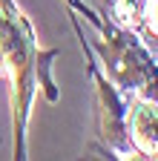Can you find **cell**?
<instances>
[{"instance_id": "obj_1", "label": "cell", "mask_w": 158, "mask_h": 161, "mask_svg": "<svg viewBox=\"0 0 158 161\" xmlns=\"http://www.w3.org/2000/svg\"><path fill=\"white\" fill-rule=\"evenodd\" d=\"M57 49H37L29 20L14 0H0V75L12 80V112H14V158H26V124L35 86L41 84L49 101H57V89L49 78V66Z\"/></svg>"}, {"instance_id": "obj_2", "label": "cell", "mask_w": 158, "mask_h": 161, "mask_svg": "<svg viewBox=\"0 0 158 161\" xmlns=\"http://www.w3.org/2000/svg\"><path fill=\"white\" fill-rule=\"evenodd\" d=\"M127 141L132 153L158 158V101L132 98L127 109Z\"/></svg>"}, {"instance_id": "obj_4", "label": "cell", "mask_w": 158, "mask_h": 161, "mask_svg": "<svg viewBox=\"0 0 158 161\" xmlns=\"http://www.w3.org/2000/svg\"><path fill=\"white\" fill-rule=\"evenodd\" d=\"M141 26L147 29V35H152L158 40V0H144L141 9Z\"/></svg>"}, {"instance_id": "obj_3", "label": "cell", "mask_w": 158, "mask_h": 161, "mask_svg": "<svg viewBox=\"0 0 158 161\" xmlns=\"http://www.w3.org/2000/svg\"><path fill=\"white\" fill-rule=\"evenodd\" d=\"M141 9H144V0H109L112 23L124 26V29H138L141 26Z\"/></svg>"}]
</instances>
